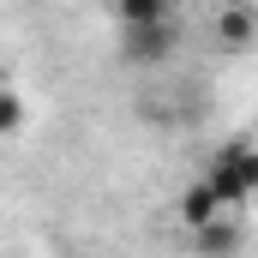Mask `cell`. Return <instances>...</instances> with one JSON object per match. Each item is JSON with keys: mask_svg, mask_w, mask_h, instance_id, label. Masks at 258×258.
Masks as SVG:
<instances>
[{"mask_svg": "<svg viewBox=\"0 0 258 258\" xmlns=\"http://www.w3.org/2000/svg\"><path fill=\"white\" fill-rule=\"evenodd\" d=\"M204 180L222 192V204H246L258 198V144H222L204 168Z\"/></svg>", "mask_w": 258, "mask_h": 258, "instance_id": "obj_1", "label": "cell"}, {"mask_svg": "<svg viewBox=\"0 0 258 258\" xmlns=\"http://www.w3.org/2000/svg\"><path fill=\"white\" fill-rule=\"evenodd\" d=\"M120 30H126V60H138V66H162L180 48L174 12H168V18H150V24H120Z\"/></svg>", "mask_w": 258, "mask_h": 258, "instance_id": "obj_2", "label": "cell"}, {"mask_svg": "<svg viewBox=\"0 0 258 258\" xmlns=\"http://www.w3.org/2000/svg\"><path fill=\"white\" fill-rule=\"evenodd\" d=\"M216 42L222 48H252L258 42V6H246V0H228L222 12H216Z\"/></svg>", "mask_w": 258, "mask_h": 258, "instance_id": "obj_3", "label": "cell"}, {"mask_svg": "<svg viewBox=\"0 0 258 258\" xmlns=\"http://www.w3.org/2000/svg\"><path fill=\"white\" fill-rule=\"evenodd\" d=\"M222 210H228V204H222V192H216L210 180H192V186L180 192V222H186V228H204V222L222 216Z\"/></svg>", "mask_w": 258, "mask_h": 258, "instance_id": "obj_4", "label": "cell"}, {"mask_svg": "<svg viewBox=\"0 0 258 258\" xmlns=\"http://www.w3.org/2000/svg\"><path fill=\"white\" fill-rule=\"evenodd\" d=\"M192 234H198V246H204V252H234V246H240V228H234V222H222V216H210V222L192 228Z\"/></svg>", "mask_w": 258, "mask_h": 258, "instance_id": "obj_5", "label": "cell"}, {"mask_svg": "<svg viewBox=\"0 0 258 258\" xmlns=\"http://www.w3.org/2000/svg\"><path fill=\"white\" fill-rule=\"evenodd\" d=\"M114 18H120V24H150V18H168V0H114Z\"/></svg>", "mask_w": 258, "mask_h": 258, "instance_id": "obj_6", "label": "cell"}, {"mask_svg": "<svg viewBox=\"0 0 258 258\" xmlns=\"http://www.w3.org/2000/svg\"><path fill=\"white\" fill-rule=\"evenodd\" d=\"M18 126H24V96L0 90V138H6V132H18Z\"/></svg>", "mask_w": 258, "mask_h": 258, "instance_id": "obj_7", "label": "cell"}]
</instances>
